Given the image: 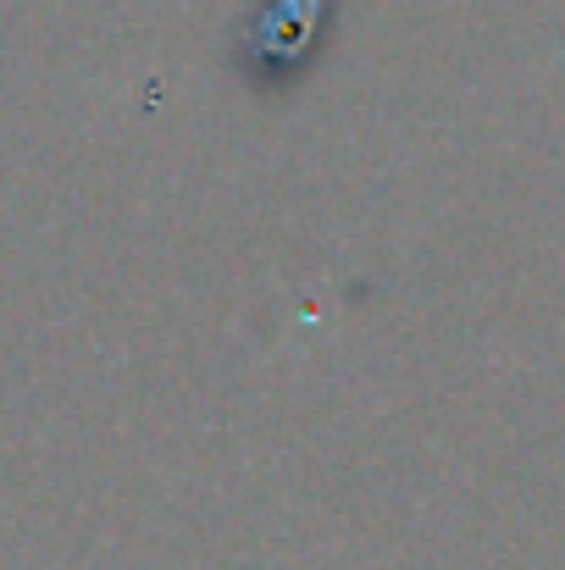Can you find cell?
Instances as JSON below:
<instances>
[{"instance_id":"obj_1","label":"cell","mask_w":565,"mask_h":570,"mask_svg":"<svg viewBox=\"0 0 565 570\" xmlns=\"http://www.w3.org/2000/svg\"><path fill=\"white\" fill-rule=\"evenodd\" d=\"M333 0H255L238 33V67L250 83H294L328 39Z\"/></svg>"}]
</instances>
